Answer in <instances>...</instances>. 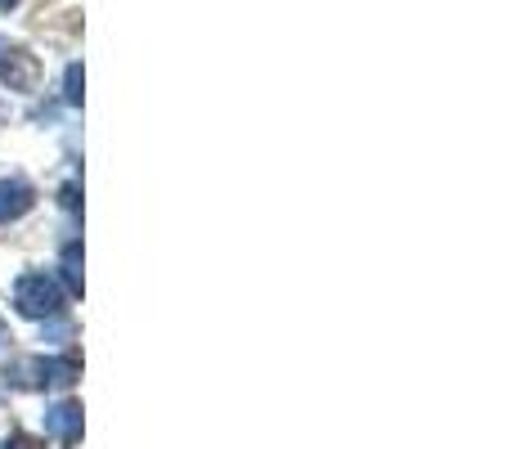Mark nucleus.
<instances>
[{
	"mask_svg": "<svg viewBox=\"0 0 512 449\" xmlns=\"http://www.w3.org/2000/svg\"><path fill=\"white\" fill-rule=\"evenodd\" d=\"M63 279H68V292L81 297V243L63 247Z\"/></svg>",
	"mask_w": 512,
	"mask_h": 449,
	"instance_id": "obj_6",
	"label": "nucleus"
},
{
	"mask_svg": "<svg viewBox=\"0 0 512 449\" xmlns=\"http://www.w3.org/2000/svg\"><path fill=\"white\" fill-rule=\"evenodd\" d=\"M0 342H5V319H0Z\"/></svg>",
	"mask_w": 512,
	"mask_h": 449,
	"instance_id": "obj_10",
	"label": "nucleus"
},
{
	"mask_svg": "<svg viewBox=\"0 0 512 449\" xmlns=\"http://www.w3.org/2000/svg\"><path fill=\"white\" fill-rule=\"evenodd\" d=\"M18 373H32V378H23V387H72L81 378V364L77 355H50V360L18 364Z\"/></svg>",
	"mask_w": 512,
	"mask_h": 449,
	"instance_id": "obj_3",
	"label": "nucleus"
},
{
	"mask_svg": "<svg viewBox=\"0 0 512 449\" xmlns=\"http://www.w3.org/2000/svg\"><path fill=\"white\" fill-rule=\"evenodd\" d=\"M14 306L23 310L27 319H50V315H59L63 310V292H59V283H54L50 274L32 270V274H23V279L14 283Z\"/></svg>",
	"mask_w": 512,
	"mask_h": 449,
	"instance_id": "obj_1",
	"label": "nucleus"
},
{
	"mask_svg": "<svg viewBox=\"0 0 512 449\" xmlns=\"http://www.w3.org/2000/svg\"><path fill=\"white\" fill-rule=\"evenodd\" d=\"M18 5V0H0V9H14Z\"/></svg>",
	"mask_w": 512,
	"mask_h": 449,
	"instance_id": "obj_9",
	"label": "nucleus"
},
{
	"mask_svg": "<svg viewBox=\"0 0 512 449\" xmlns=\"http://www.w3.org/2000/svg\"><path fill=\"white\" fill-rule=\"evenodd\" d=\"M81 86H86V77H81V63H68V104H81Z\"/></svg>",
	"mask_w": 512,
	"mask_h": 449,
	"instance_id": "obj_7",
	"label": "nucleus"
},
{
	"mask_svg": "<svg viewBox=\"0 0 512 449\" xmlns=\"http://www.w3.org/2000/svg\"><path fill=\"white\" fill-rule=\"evenodd\" d=\"M45 427H50V432L59 436L63 445H77L81 441V405H77V400H63V405H54L50 414H45Z\"/></svg>",
	"mask_w": 512,
	"mask_h": 449,
	"instance_id": "obj_5",
	"label": "nucleus"
},
{
	"mask_svg": "<svg viewBox=\"0 0 512 449\" xmlns=\"http://www.w3.org/2000/svg\"><path fill=\"white\" fill-rule=\"evenodd\" d=\"M32 203H36V194L27 180H0V225H9L23 212H32Z\"/></svg>",
	"mask_w": 512,
	"mask_h": 449,
	"instance_id": "obj_4",
	"label": "nucleus"
},
{
	"mask_svg": "<svg viewBox=\"0 0 512 449\" xmlns=\"http://www.w3.org/2000/svg\"><path fill=\"white\" fill-rule=\"evenodd\" d=\"M0 86L18 90V95H32L41 86V59L9 36H0Z\"/></svg>",
	"mask_w": 512,
	"mask_h": 449,
	"instance_id": "obj_2",
	"label": "nucleus"
},
{
	"mask_svg": "<svg viewBox=\"0 0 512 449\" xmlns=\"http://www.w3.org/2000/svg\"><path fill=\"white\" fill-rule=\"evenodd\" d=\"M0 449H45V441H36V436H9Z\"/></svg>",
	"mask_w": 512,
	"mask_h": 449,
	"instance_id": "obj_8",
	"label": "nucleus"
}]
</instances>
